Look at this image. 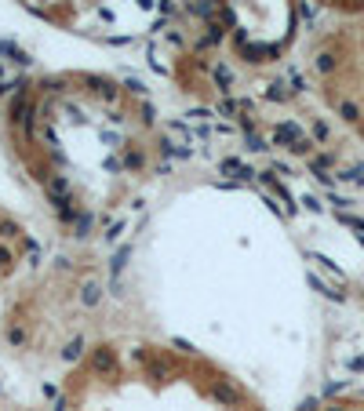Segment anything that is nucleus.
<instances>
[{"label": "nucleus", "instance_id": "1", "mask_svg": "<svg viewBox=\"0 0 364 411\" xmlns=\"http://www.w3.org/2000/svg\"><path fill=\"white\" fill-rule=\"evenodd\" d=\"M29 15L66 26L91 29L113 40H128L149 22H160L171 11V0H15Z\"/></svg>", "mask_w": 364, "mask_h": 411}, {"label": "nucleus", "instance_id": "2", "mask_svg": "<svg viewBox=\"0 0 364 411\" xmlns=\"http://www.w3.org/2000/svg\"><path fill=\"white\" fill-rule=\"evenodd\" d=\"M324 8H339V11H350V15H364V0H317Z\"/></svg>", "mask_w": 364, "mask_h": 411}]
</instances>
